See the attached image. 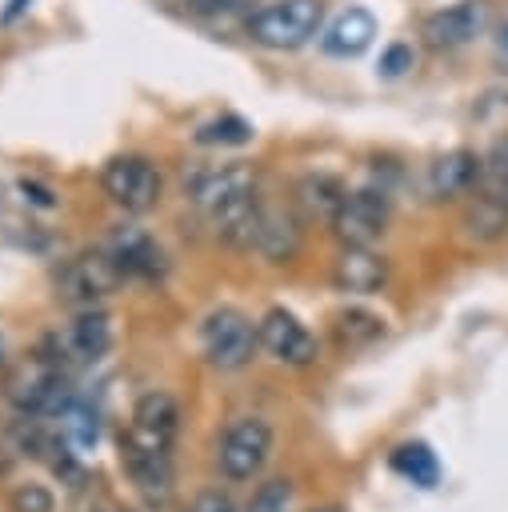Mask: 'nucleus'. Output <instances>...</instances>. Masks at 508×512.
<instances>
[{"mask_svg": "<svg viewBox=\"0 0 508 512\" xmlns=\"http://www.w3.org/2000/svg\"><path fill=\"white\" fill-rule=\"evenodd\" d=\"M412 64H416V52L408 44H388L384 56H380V72L384 76H404Z\"/></svg>", "mask_w": 508, "mask_h": 512, "instance_id": "27", "label": "nucleus"}, {"mask_svg": "<svg viewBox=\"0 0 508 512\" xmlns=\"http://www.w3.org/2000/svg\"><path fill=\"white\" fill-rule=\"evenodd\" d=\"M376 40V16L368 8H344L320 36V48L336 60H352L360 52H368V44Z\"/></svg>", "mask_w": 508, "mask_h": 512, "instance_id": "17", "label": "nucleus"}, {"mask_svg": "<svg viewBox=\"0 0 508 512\" xmlns=\"http://www.w3.org/2000/svg\"><path fill=\"white\" fill-rule=\"evenodd\" d=\"M256 192V168L248 164H220V168H204L188 180V196L204 216H216L220 208L244 200Z\"/></svg>", "mask_w": 508, "mask_h": 512, "instance_id": "11", "label": "nucleus"}, {"mask_svg": "<svg viewBox=\"0 0 508 512\" xmlns=\"http://www.w3.org/2000/svg\"><path fill=\"white\" fill-rule=\"evenodd\" d=\"M292 504H296L292 480L276 476V480H264V484L252 492V500H248L244 512H292Z\"/></svg>", "mask_w": 508, "mask_h": 512, "instance_id": "25", "label": "nucleus"}, {"mask_svg": "<svg viewBox=\"0 0 508 512\" xmlns=\"http://www.w3.org/2000/svg\"><path fill=\"white\" fill-rule=\"evenodd\" d=\"M344 196H348V188L336 176H328V172H308L296 184V204H300V212L308 220H328L332 224V216L340 212Z\"/></svg>", "mask_w": 508, "mask_h": 512, "instance_id": "19", "label": "nucleus"}, {"mask_svg": "<svg viewBox=\"0 0 508 512\" xmlns=\"http://www.w3.org/2000/svg\"><path fill=\"white\" fill-rule=\"evenodd\" d=\"M12 512H56V496L44 484H16L8 496Z\"/></svg>", "mask_w": 508, "mask_h": 512, "instance_id": "26", "label": "nucleus"}, {"mask_svg": "<svg viewBox=\"0 0 508 512\" xmlns=\"http://www.w3.org/2000/svg\"><path fill=\"white\" fill-rule=\"evenodd\" d=\"M272 444H276V432L264 416H240L224 428V436L216 444V464L228 480H252L264 472Z\"/></svg>", "mask_w": 508, "mask_h": 512, "instance_id": "5", "label": "nucleus"}, {"mask_svg": "<svg viewBox=\"0 0 508 512\" xmlns=\"http://www.w3.org/2000/svg\"><path fill=\"white\" fill-rule=\"evenodd\" d=\"M120 468L144 500H168L172 496L176 476H172V452L168 448H152V444L124 432L120 436Z\"/></svg>", "mask_w": 508, "mask_h": 512, "instance_id": "9", "label": "nucleus"}, {"mask_svg": "<svg viewBox=\"0 0 508 512\" xmlns=\"http://www.w3.org/2000/svg\"><path fill=\"white\" fill-rule=\"evenodd\" d=\"M384 332H388V328H384V316H376V312H368V308H344V312H336V320H332V336H336L340 352H360V348L376 344Z\"/></svg>", "mask_w": 508, "mask_h": 512, "instance_id": "20", "label": "nucleus"}, {"mask_svg": "<svg viewBox=\"0 0 508 512\" xmlns=\"http://www.w3.org/2000/svg\"><path fill=\"white\" fill-rule=\"evenodd\" d=\"M476 180H480V156L468 148H452L428 164L424 192L428 200H456V196H468Z\"/></svg>", "mask_w": 508, "mask_h": 512, "instance_id": "16", "label": "nucleus"}, {"mask_svg": "<svg viewBox=\"0 0 508 512\" xmlns=\"http://www.w3.org/2000/svg\"><path fill=\"white\" fill-rule=\"evenodd\" d=\"M252 136H256L252 124H248L244 116H236V112L212 116V120H204V124L196 128V144H204V148H240V144H248Z\"/></svg>", "mask_w": 508, "mask_h": 512, "instance_id": "23", "label": "nucleus"}, {"mask_svg": "<svg viewBox=\"0 0 508 512\" xmlns=\"http://www.w3.org/2000/svg\"><path fill=\"white\" fill-rule=\"evenodd\" d=\"M4 400L20 412V416H56L68 400H72V388H68V372L60 364H52L44 352L36 356H24L16 360L8 372H4Z\"/></svg>", "mask_w": 508, "mask_h": 512, "instance_id": "1", "label": "nucleus"}, {"mask_svg": "<svg viewBox=\"0 0 508 512\" xmlns=\"http://www.w3.org/2000/svg\"><path fill=\"white\" fill-rule=\"evenodd\" d=\"M256 332H260V348L280 360V364H292V368H304L320 356V344L316 336L288 312V308H268L260 320H256Z\"/></svg>", "mask_w": 508, "mask_h": 512, "instance_id": "10", "label": "nucleus"}, {"mask_svg": "<svg viewBox=\"0 0 508 512\" xmlns=\"http://www.w3.org/2000/svg\"><path fill=\"white\" fill-rule=\"evenodd\" d=\"M300 240H304V232H300L296 212H288V208H264V212H260L256 252H260L264 260L288 264V260L300 252Z\"/></svg>", "mask_w": 508, "mask_h": 512, "instance_id": "18", "label": "nucleus"}, {"mask_svg": "<svg viewBox=\"0 0 508 512\" xmlns=\"http://www.w3.org/2000/svg\"><path fill=\"white\" fill-rule=\"evenodd\" d=\"M124 280H128V272L120 268L112 248H84V252H76L72 260L60 264L56 296L72 308H92V304L108 300Z\"/></svg>", "mask_w": 508, "mask_h": 512, "instance_id": "3", "label": "nucleus"}, {"mask_svg": "<svg viewBox=\"0 0 508 512\" xmlns=\"http://www.w3.org/2000/svg\"><path fill=\"white\" fill-rule=\"evenodd\" d=\"M388 228V196L376 188H356L344 196L340 212L332 216V232L340 244L372 248Z\"/></svg>", "mask_w": 508, "mask_h": 512, "instance_id": "8", "label": "nucleus"}, {"mask_svg": "<svg viewBox=\"0 0 508 512\" xmlns=\"http://www.w3.org/2000/svg\"><path fill=\"white\" fill-rule=\"evenodd\" d=\"M252 4H260V0H184V8H188V12H196V16H220V12H244V8H252Z\"/></svg>", "mask_w": 508, "mask_h": 512, "instance_id": "28", "label": "nucleus"}, {"mask_svg": "<svg viewBox=\"0 0 508 512\" xmlns=\"http://www.w3.org/2000/svg\"><path fill=\"white\" fill-rule=\"evenodd\" d=\"M200 348H204V360L220 372H240L252 364L256 348H260V332L256 324L240 312V308H212L204 320H200Z\"/></svg>", "mask_w": 508, "mask_h": 512, "instance_id": "4", "label": "nucleus"}, {"mask_svg": "<svg viewBox=\"0 0 508 512\" xmlns=\"http://www.w3.org/2000/svg\"><path fill=\"white\" fill-rule=\"evenodd\" d=\"M188 512H236V504L220 488H204V492H196V500H192Z\"/></svg>", "mask_w": 508, "mask_h": 512, "instance_id": "29", "label": "nucleus"}, {"mask_svg": "<svg viewBox=\"0 0 508 512\" xmlns=\"http://www.w3.org/2000/svg\"><path fill=\"white\" fill-rule=\"evenodd\" d=\"M108 348H112V320H108L104 312H96V308H84L72 324L48 332L44 344H40V352H44L52 364H60L64 372L100 360Z\"/></svg>", "mask_w": 508, "mask_h": 512, "instance_id": "6", "label": "nucleus"}, {"mask_svg": "<svg viewBox=\"0 0 508 512\" xmlns=\"http://www.w3.org/2000/svg\"><path fill=\"white\" fill-rule=\"evenodd\" d=\"M476 192L488 196V200H496V204H508V140H496V144L480 156Z\"/></svg>", "mask_w": 508, "mask_h": 512, "instance_id": "24", "label": "nucleus"}, {"mask_svg": "<svg viewBox=\"0 0 508 512\" xmlns=\"http://www.w3.org/2000/svg\"><path fill=\"white\" fill-rule=\"evenodd\" d=\"M100 188H104V196H108L116 208L140 216V212L156 208L164 184H160V172H156V164H152L148 156H132V152H128V156H112V160L104 164Z\"/></svg>", "mask_w": 508, "mask_h": 512, "instance_id": "7", "label": "nucleus"}, {"mask_svg": "<svg viewBox=\"0 0 508 512\" xmlns=\"http://www.w3.org/2000/svg\"><path fill=\"white\" fill-rule=\"evenodd\" d=\"M108 248H112V256L120 260V268L128 276H140V280H164L168 276V252L144 228H132V224L116 228Z\"/></svg>", "mask_w": 508, "mask_h": 512, "instance_id": "15", "label": "nucleus"}, {"mask_svg": "<svg viewBox=\"0 0 508 512\" xmlns=\"http://www.w3.org/2000/svg\"><path fill=\"white\" fill-rule=\"evenodd\" d=\"M484 28H488V4L484 0H460V4L432 12L420 24V36L428 40V48H464Z\"/></svg>", "mask_w": 508, "mask_h": 512, "instance_id": "12", "label": "nucleus"}, {"mask_svg": "<svg viewBox=\"0 0 508 512\" xmlns=\"http://www.w3.org/2000/svg\"><path fill=\"white\" fill-rule=\"evenodd\" d=\"M332 284L340 292H352V296H372L388 284V260L376 248L344 244L340 256L332 260Z\"/></svg>", "mask_w": 508, "mask_h": 512, "instance_id": "14", "label": "nucleus"}, {"mask_svg": "<svg viewBox=\"0 0 508 512\" xmlns=\"http://www.w3.org/2000/svg\"><path fill=\"white\" fill-rule=\"evenodd\" d=\"M464 232L476 240V244H492L508 232V204H496L488 196H472L468 212H464Z\"/></svg>", "mask_w": 508, "mask_h": 512, "instance_id": "22", "label": "nucleus"}, {"mask_svg": "<svg viewBox=\"0 0 508 512\" xmlns=\"http://www.w3.org/2000/svg\"><path fill=\"white\" fill-rule=\"evenodd\" d=\"M180 432V404L176 396L152 388L144 392L136 404H132V424H128V436L152 444V448H168L172 452V440Z\"/></svg>", "mask_w": 508, "mask_h": 512, "instance_id": "13", "label": "nucleus"}, {"mask_svg": "<svg viewBox=\"0 0 508 512\" xmlns=\"http://www.w3.org/2000/svg\"><path fill=\"white\" fill-rule=\"evenodd\" d=\"M388 464H392L396 476H404V480L416 484V488H436V480H440V460H436V452H432L424 440L400 444Z\"/></svg>", "mask_w": 508, "mask_h": 512, "instance_id": "21", "label": "nucleus"}, {"mask_svg": "<svg viewBox=\"0 0 508 512\" xmlns=\"http://www.w3.org/2000/svg\"><path fill=\"white\" fill-rule=\"evenodd\" d=\"M28 4H32V0H8V8H4V24H12L16 16H24V12H28Z\"/></svg>", "mask_w": 508, "mask_h": 512, "instance_id": "31", "label": "nucleus"}, {"mask_svg": "<svg viewBox=\"0 0 508 512\" xmlns=\"http://www.w3.org/2000/svg\"><path fill=\"white\" fill-rule=\"evenodd\" d=\"M20 192H24V200L36 204V208H56L52 188H44V184H36V180H20Z\"/></svg>", "mask_w": 508, "mask_h": 512, "instance_id": "30", "label": "nucleus"}, {"mask_svg": "<svg viewBox=\"0 0 508 512\" xmlns=\"http://www.w3.org/2000/svg\"><path fill=\"white\" fill-rule=\"evenodd\" d=\"M324 24V4L320 0H272L248 12L244 32L252 44L272 48V52H292L308 44Z\"/></svg>", "mask_w": 508, "mask_h": 512, "instance_id": "2", "label": "nucleus"}]
</instances>
